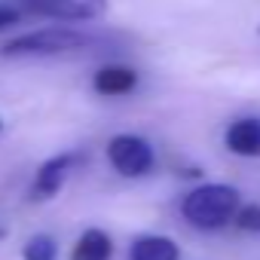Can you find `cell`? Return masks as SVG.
Listing matches in <instances>:
<instances>
[{"label":"cell","instance_id":"obj_5","mask_svg":"<svg viewBox=\"0 0 260 260\" xmlns=\"http://www.w3.org/2000/svg\"><path fill=\"white\" fill-rule=\"evenodd\" d=\"M80 162H83V153H77V150H68V153H58V156L46 159L34 175L31 199H52L55 193H61V187L68 184V178L74 175V169Z\"/></svg>","mask_w":260,"mask_h":260},{"label":"cell","instance_id":"obj_12","mask_svg":"<svg viewBox=\"0 0 260 260\" xmlns=\"http://www.w3.org/2000/svg\"><path fill=\"white\" fill-rule=\"evenodd\" d=\"M19 19H22V13H19L13 4H0V31H7V28L19 25Z\"/></svg>","mask_w":260,"mask_h":260},{"label":"cell","instance_id":"obj_11","mask_svg":"<svg viewBox=\"0 0 260 260\" xmlns=\"http://www.w3.org/2000/svg\"><path fill=\"white\" fill-rule=\"evenodd\" d=\"M236 226L245 230V233H260V205L257 202H248V205H239L236 211Z\"/></svg>","mask_w":260,"mask_h":260},{"label":"cell","instance_id":"obj_4","mask_svg":"<svg viewBox=\"0 0 260 260\" xmlns=\"http://www.w3.org/2000/svg\"><path fill=\"white\" fill-rule=\"evenodd\" d=\"M22 4L52 22H95L107 13V0H22Z\"/></svg>","mask_w":260,"mask_h":260},{"label":"cell","instance_id":"obj_6","mask_svg":"<svg viewBox=\"0 0 260 260\" xmlns=\"http://www.w3.org/2000/svg\"><path fill=\"white\" fill-rule=\"evenodd\" d=\"M223 144L230 153L245 156V159H260V119L257 116H242L233 119L223 132Z\"/></svg>","mask_w":260,"mask_h":260},{"label":"cell","instance_id":"obj_14","mask_svg":"<svg viewBox=\"0 0 260 260\" xmlns=\"http://www.w3.org/2000/svg\"><path fill=\"white\" fill-rule=\"evenodd\" d=\"M0 128H4V122H0Z\"/></svg>","mask_w":260,"mask_h":260},{"label":"cell","instance_id":"obj_8","mask_svg":"<svg viewBox=\"0 0 260 260\" xmlns=\"http://www.w3.org/2000/svg\"><path fill=\"white\" fill-rule=\"evenodd\" d=\"M181 248L169 236H138L128 248V260H178Z\"/></svg>","mask_w":260,"mask_h":260},{"label":"cell","instance_id":"obj_7","mask_svg":"<svg viewBox=\"0 0 260 260\" xmlns=\"http://www.w3.org/2000/svg\"><path fill=\"white\" fill-rule=\"evenodd\" d=\"M92 89L104 98H119L138 89V71L125 68V64H107L101 71H95L92 77Z\"/></svg>","mask_w":260,"mask_h":260},{"label":"cell","instance_id":"obj_13","mask_svg":"<svg viewBox=\"0 0 260 260\" xmlns=\"http://www.w3.org/2000/svg\"><path fill=\"white\" fill-rule=\"evenodd\" d=\"M257 34H260V25H257Z\"/></svg>","mask_w":260,"mask_h":260},{"label":"cell","instance_id":"obj_9","mask_svg":"<svg viewBox=\"0 0 260 260\" xmlns=\"http://www.w3.org/2000/svg\"><path fill=\"white\" fill-rule=\"evenodd\" d=\"M110 257H113V242L98 226H89L71 248V260H110Z\"/></svg>","mask_w":260,"mask_h":260},{"label":"cell","instance_id":"obj_2","mask_svg":"<svg viewBox=\"0 0 260 260\" xmlns=\"http://www.w3.org/2000/svg\"><path fill=\"white\" fill-rule=\"evenodd\" d=\"M95 37L86 31H77L71 25H55V28H40V31H28L13 37L4 46V55L22 58V55H61V52H77L92 46Z\"/></svg>","mask_w":260,"mask_h":260},{"label":"cell","instance_id":"obj_10","mask_svg":"<svg viewBox=\"0 0 260 260\" xmlns=\"http://www.w3.org/2000/svg\"><path fill=\"white\" fill-rule=\"evenodd\" d=\"M22 257H25V260H55V257H58V245H55L52 236L37 233V236H31V239L25 242Z\"/></svg>","mask_w":260,"mask_h":260},{"label":"cell","instance_id":"obj_1","mask_svg":"<svg viewBox=\"0 0 260 260\" xmlns=\"http://www.w3.org/2000/svg\"><path fill=\"white\" fill-rule=\"evenodd\" d=\"M239 205H242V196H239L236 187H230V184H202V187H193L181 199V214L196 230L214 233V230H223L226 223H233Z\"/></svg>","mask_w":260,"mask_h":260},{"label":"cell","instance_id":"obj_3","mask_svg":"<svg viewBox=\"0 0 260 260\" xmlns=\"http://www.w3.org/2000/svg\"><path fill=\"white\" fill-rule=\"evenodd\" d=\"M107 159L122 178H144L156 166V153L141 135H113L107 144Z\"/></svg>","mask_w":260,"mask_h":260}]
</instances>
